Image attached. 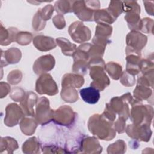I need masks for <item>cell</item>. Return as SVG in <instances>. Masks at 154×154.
<instances>
[{
  "instance_id": "cell-1",
  "label": "cell",
  "mask_w": 154,
  "mask_h": 154,
  "mask_svg": "<svg viewBox=\"0 0 154 154\" xmlns=\"http://www.w3.org/2000/svg\"><path fill=\"white\" fill-rule=\"evenodd\" d=\"M112 125V121L103 114L93 115L88 122L90 131L103 140H110L116 136V132Z\"/></svg>"
},
{
  "instance_id": "cell-2",
  "label": "cell",
  "mask_w": 154,
  "mask_h": 154,
  "mask_svg": "<svg viewBox=\"0 0 154 154\" xmlns=\"http://www.w3.org/2000/svg\"><path fill=\"white\" fill-rule=\"evenodd\" d=\"M132 109L131 120L136 125L150 124L153 117V108L148 105H135Z\"/></svg>"
},
{
  "instance_id": "cell-3",
  "label": "cell",
  "mask_w": 154,
  "mask_h": 154,
  "mask_svg": "<svg viewBox=\"0 0 154 154\" xmlns=\"http://www.w3.org/2000/svg\"><path fill=\"white\" fill-rule=\"evenodd\" d=\"M128 46L126 48V53H134L140 54V51L146 45L147 42V37L140 32L137 31H131L128 34L126 38Z\"/></svg>"
},
{
  "instance_id": "cell-4",
  "label": "cell",
  "mask_w": 154,
  "mask_h": 154,
  "mask_svg": "<svg viewBox=\"0 0 154 154\" xmlns=\"http://www.w3.org/2000/svg\"><path fill=\"white\" fill-rule=\"evenodd\" d=\"M36 91L39 94L55 95L58 89L57 84L49 74H43L37 79L36 82Z\"/></svg>"
},
{
  "instance_id": "cell-5",
  "label": "cell",
  "mask_w": 154,
  "mask_h": 154,
  "mask_svg": "<svg viewBox=\"0 0 154 154\" xmlns=\"http://www.w3.org/2000/svg\"><path fill=\"white\" fill-rule=\"evenodd\" d=\"M38 101L36 108V120L38 123L44 125L52 119L54 111L50 109L49 100L46 97H41Z\"/></svg>"
},
{
  "instance_id": "cell-6",
  "label": "cell",
  "mask_w": 154,
  "mask_h": 154,
  "mask_svg": "<svg viewBox=\"0 0 154 154\" xmlns=\"http://www.w3.org/2000/svg\"><path fill=\"white\" fill-rule=\"evenodd\" d=\"M69 32L73 40L78 43H82L90 38V31L80 22L73 23L69 27Z\"/></svg>"
},
{
  "instance_id": "cell-7",
  "label": "cell",
  "mask_w": 154,
  "mask_h": 154,
  "mask_svg": "<svg viewBox=\"0 0 154 154\" xmlns=\"http://www.w3.org/2000/svg\"><path fill=\"white\" fill-rule=\"evenodd\" d=\"M139 126L140 127L138 128L137 125L135 126L134 125H129L126 129V132L129 137L133 138L143 141H148L150 140L152 135V131L148 125H141Z\"/></svg>"
},
{
  "instance_id": "cell-8",
  "label": "cell",
  "mask_w": 154,
  "mask_h": 154,
  "mask_svg": "<svg viewBox=\"0 0 154 154\" xmlns=\"http://www.w3.org/2000/svg\"><path fill=\"white\" fill-rule=\"evenodd\" d=\"M74 117L73 109L68 106L64 105L54 112L52 119L58 124L67 126L73 122Z\"/></svg>"
},
{
  "instance_id": "cell-9",
  "label": "cell",
  "mask_w": 154,
  "mask_h": 154,
  "mask_svg": "<svg viewBox=\"0 0 154 154\" xmlns=\"http://www.w3.org/2000/svg\"><path fill=\"white\" fill-rule=\"evenodd\" d=\"M23 113L20 107L15 103H10L6 108V116L4 123L8 126H15L19 123Z\"/></svg>"
},
{
  "instance_id": "cell-10",
  "label": "cell",
  "mask_w": 154,
  "mask_h": 154,
  "mask_svg": "<svg viewBox=\"0 0 154 154\" xmlns=\"http://www.w3.org/2000/svg\"><path fill=\"white\" fill-rule=\"evenodd\" d=\"M54 65L55 60L54 57L47 55L40 57L35 61L33 66V70L36 74H40L52 70Z\"/></svg>"
},
{
  "instance_id": "cell-11",
  "label": "cell",
  "mask_w": 154,
  "mask_h": 154,
  "mask_svg": "<svg viewBox=\"0 0 154 154\" xmlns=\"http://www.w3.org/2000/svg\"><path fill=\"white\" fill-rule=\"evenodd\" d=\"M79 150L82 153H95L102 152V147L95 138L88 137L82 140Z\"/></svg>"
},
{
  "instance_id": "cell-12",
  "label": "cell",
  "mask_w": 154,
  "mask_h": 154,
  "mask_svg": "<svg viewBox=\"0 0 154 154\" xmlns=\"http://www.w3.org/2000/svg\"><path fill=\"white\" fill-rule=\"evenodd\" d=\"M33 44L37 49L41 51H49L56 46V44L52 38L41 35L34 38Z\"/></svg>"
},
{
  "instance_id": "cell-13",
  "label": "cell",
  "mask_w": 154,
  "mask_h": 154,
  "mask_svg": "<svg viewBox=\"0 0 154 154\" xmlns=\"http://www.w3.org/2000/svg\"><path fill=\"white\" fill-rule=\"evenodd\" d=\"M79 94L83 100L90 104L97 103L100 98L99 90L91 86L81 89Z\"/></svg>"
},
{
  "instance_id": "cell-14",
  "label": "cell",
  "mask_w": 154,
  "mask_h": 154,
  "mask_svg": "<svg viewBox=\"0 0 154 154\" xmlns=\"http://www.w3.org/2000/svg\"><path fill=\"white\" fill-rule=\"evenodd\" d=\"M37 99V95L32 92H28L25 95L23 99L21 101V105L23 108L25 113L27 116H34V111L33 106L35 104Z\"/></svg>"
},
{
  "instance_id": "cell-15",
  "label": "cell",
  "mask_w": 154,
  "mask_h": 154,
  "mask_svg": "<svg viewBox=\"0 0 154 154\" xmlns=\"http://www.w3.org/2000/svg\"><path fill=\"white\" fill-rule=\"evenodd\" d=\"M84 82L82 76L74 74H66L62 80V87L70 86L72 87L79 88L83 85Z\"/></svg>"
},
{
  "instance_id": "cell-16",
  "label": "cell",
  "mask_w": 154,
  "mask_h": 154,
  "mask_svg": "<svg viewBox=\"0 0 154 154\" xmlns=\"http://www.w3.org/2000/svg\"><path fill=\"white\" fill-rule=\"evenodd\" d=\"M57 44L61 47L62 52L68 56H72L76 51V46L71 43L68 40L64 38H58L56 40Z\"/></svg>"
},
{
  "instance_id": "cell-17",
  "label": "cell",
  "mask_w": 154,
  "mask_h": 154,
  "mask_svg": "<svg viewBox=\"0 0 154 154\" xmlns=\"http://www.w3.org/2000/svg\"><path fill=\"white\" fill-rule=\"evenodd\" d=\"M40 144L35 137L28 139L22 146V151L25 153H39Z\"/></svg>"
},
{
  "instance_id": "cell-18",
  "label": "cell",
  "mask_w": 154,
  "mask_h": 154,
  "mask_svg": "<svg viewBox=\"0 0 154 154\" xmlns=\"http://www.w3.org/2000/svg\"><path fill=\"white\" fill-rule=\"evenodd\" d=\"M37 127L35 120L29 118H23L20 122V128L22 132L26 135H31L34 132Z\"/></svg>"
},
{
  "instance_id": "cell-19",
  "label": "cell",
  "mask_w": 154,
  "mask_h": 154,
  "mask_svg": "<svg viewBox=\"0 0 154 154\" xmlns=\"http://www.w3.org/2000/svg\"><path fill=\"white\" fill-rule=\"evenodd\" d=\"M61 98L67 102H75L78 99V93L72 87H63L61 93Z\"/></svg>"
},
{
  "instance_id": "cell-20",
  "label": "cell",
  "mask_w": 154,
  "mask_h": 154,
  "mask_svg": "<svg viewBox=\"0 0 154 154\" xmlns=\"http://www.w3.org/2000/svg\"><path fill=\"white\" fill-rule=\"evenodd\" d=\"M105 69L114 79H118L120 78L122 72V67L114 62H109L105 65Z\"/></svg>"
},
{
  "instance_id": "cell-21",
  "label": "cell",
  "mask_w": 154,
  "mask_h": 154,
  "mask_svg": "<svg viewBox=\"0 0 154 154\" xmlns=\"http://www.w3.org/2000/svg\"><path fill=\"white\" fill-rule=\"evenodd\" d=\"M1 141L4 143V147H1V153L3 150H7V153H13L14 150L18 148L17 143L16 141L10 137H5L1 138Z\"/></svg>"
},
{
  "instance_id": "cell-22",
  "label": "cell",
  "mask_w": 154,
  "mask_h": 154,
  "mask_svg": "<svg viewBox=\"0 0 154 154\" xmlns=\"http://www.w3.org/2000/svg\"><path fill=\"white\" fill-rule=\"evenodd\" d=\"M151 94L152 90L147 87H144V85H142L137 86L135 90H134V96H135V97L140 100L147 99L150 97Z\"/></svg>"
},
{
  "instance_id": "cell-23",
  "label": "cell",
  "mask_w": 154,
  "mask_h": 154,
  "mask_svg": "<svg viewBox=\"0 0 154 154\" xmlns=\"http://www.w3.org/2000/svg\"><path fill=\"white\" fill-rule=\"evenodd\" d=\"M126 149L125 143L122 140H118L108 146L107 152L108 153H123L126 152Z\"/></svg>"
},
{
  "instance_id": "cell-24",
  "label": "cell",
  "mask_w": 154,
  "mask_h": 154,
  "mask_svg": "<svg viewBox=\"0 0 154 154\" xmlns=\"http://www.w3.org/2000/svg\"><path fill=\"white\" fill-rule=\"evenodd\" d=\"M32 38V35L29 32H20L17 33L16 38V41L20 45H26L29 44Z\"/></svg>"
},
{
  "instance_id": "cell-25",
  "label": "cell",
  "mask_w": 154,
  "mask_h": 154,
  "mask_svg": "<svg viewBox=\"0 0 154 154\" xmlns=\"http://www.w3.org/2000/svg\"><path fill=\"white\" fill-rule=\"evenodd\" d=\"M20 73H21L20 71H19V70H14L11 72V73H9V75H8V78H7L8 81L10 82L11 84H16L20 82L22 79V76H17V77H16V76L20 75Z\"/></svg>"
},
{
  "instance_id": "cell-26",
  "label": "cell",
  "mask_w": 154,
  "mask_h": 154,
  "mask_svg": "<svg viewBox=\"0 0 154 154\" xmlns=\"http://www.w3.org/2000/svg\"><path fill=\"white\" fill-rule=\"evenodd\" d=\"M14 90L17 93H16V92L13 90L12 93L10 95L11 98L15 101L21 102L25 95L24 91L22 88H14Z\"/></svg>"
},
{
  "instance_id": "cell-27",
  "label": "cell",
  "mask_w": 154,
  "mask_h": 154,
  "mask_svg": "<svg viewBox=\"0 0 154 154\" xmlns=\"http://www.w3.org/2000/svg\"><path fill=\"white\" fill-rule=\"evenodd\" d=\"M53 22L57 28L61 29L65 26V21L64 17L61 15H57L54 17Z\"/></svg>"
}]
</instances>
